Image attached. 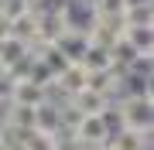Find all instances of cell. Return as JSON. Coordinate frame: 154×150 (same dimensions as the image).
<instances>
[{
    "label": "cell",
    "instance_id": "obj_1",
    "mask_svg": "<svg viewBox=\"0 0 154 150\" xmlns=\"http://www.w3.org/2000/svg\"><path fill=\"white\" fill-rule=\"evenodd\" d=\"M120 116H123V126L137 130V133H151V123H154L151 99H123L120 102Z\"/></svg>",
    "mask_w": 154,
    "mask_h": 150
},
{
    "label": "cell",
    "instance_id": "obj_2",
    "mask_svg": "<svg viewBox=\"0 0 154 150\" xmlns=\"http://www.w3.org/2000/svg\"><path fill=\"white\" fill-rule=\"evenodd\" d=\"M123 41L137 55H151L154 51V31L151 28H123Z\"/></svg>",
    "mask_w": 154,
    "mask_h": 150
},
{
    "label": "cell",
    "instance_id": "obj_3",
    "mask_svg": "<svg viewBox=\"0 0 154 150\" xmlns=\"http://www.w3.org/2000/svg\"><path fill=\"white\" fill-rule=\"evenodd\" d=\"M120 17H123V28H151V24H154L151 4H137V7H127V10H123Z\"/></svg>",
    "mask_w": 154,
    "mask_h": 150
},
{
    "label": "cell",
    "instance_id": "obj_4",
    "mask_svg": "<svg viewBox=\"0 0 154 150\" xmlns=\"http://www.w3.org/2000/svg\"><path fill=\"white\" fill-rule=\"evenodd\" d=\"M137 4H151V0H123V10L127 7H137Z\"/></svg>",
    "mask_w": 154,
    "mask_h": 150
}]
</instances>
